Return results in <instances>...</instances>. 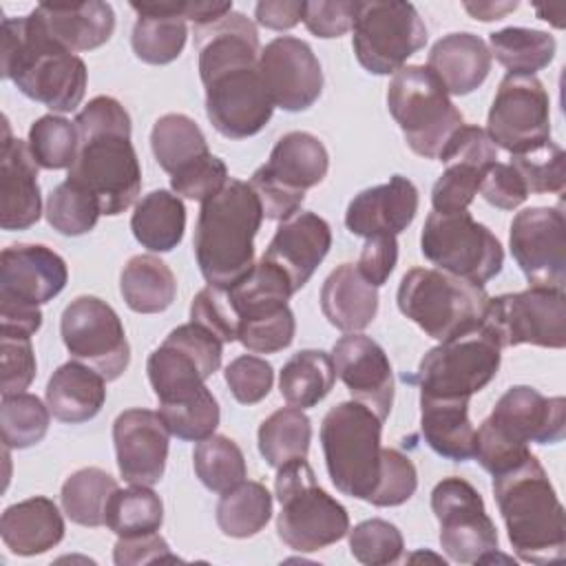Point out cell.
<instances>
[{
  "label": "cell",
  "instance_id": "9c48e42d",
  "mask_svg": "<svg viewBox=\"0 0 566 566\" xmlns=\"http://www.w3.org/2000/svg\"><path fill=\"white\" fill-rule=\"evenodd\" d=\"M382 420L363 402L345 400L321 422V444L332 484L349 497L369 500L380 475Z\"/></svg>",
  "mask_w": 566,
  "mask_h": 566
},
{
  "label": "cell",
  "instance_id": "8992f818",
  "mask_svg": "<svg viewBox=\"0 0 566 566\" xmlns=\"http://www.w3.org/2000/svg\"><path fill=\"white\" fill-rule=\"evenodd\" d=\"M566 436V400L546 398L528 385L506 389L489 418L475 429V453L491 475L506 471L531 453L528 442L555 444Z\"/></svg>",
  "mask_w": 566,
  "mask_h": 566
},
{
  "label": "cell",
  "instance_id": "f5cc1de1",
  "mask_svg": "<svg viewBox=\"0 0 566 566\" xmlns=\"http://www.w3.org/2000/svg\"><path fill=\"white\" fill-rule=\"evenodd\" d=\"M347 537L349 553L354 555V559L367 566L396 564L405 551V539L398 526L380 517H371L356 524L354 528L347 531Z\"/></svg>",
  "mask_w": 566,
  "mask_h": 566
},
{
  "label": "cell",
  "instance_id": "7bdbcfd3",
  "mask_svg": "<svg viewBox=\"0 0 566 566\" xmlns=\"http://www.w3.org/2000/svg\"><path fill=\"white\" fill-rule=\"evenodd\" d=\"M270 517L272 495L261 482L243 480L221 493L217 502V524L228 537H252L265 528Z\"/></svg>",
  "mask_w": 566,
  "mask_h": 566
},
{
  "label": "cell",
  "instance_id": "94428289",
  "mask_svg": "<svg viewBox=\"0 0 566 566\" xmlns=\"http://www.w3.org/2000/svg\"><path fill=\"white\" fill-rule=\"evenodd\" d=\"M358 11H360V2H349V0L305 2L303 24L316 38H323V40L340 38L354 29Z\"/></svg>",
  "mask_w": 566,
  "mask_h": 566
},
{
  "label": "cell",
  "instance_id": "9f6ffc18",
  "mask_svg": "<svg viewBox=\"0 0 566 566\" xmlns=\"http://www.w3.org/2000/svg\"><path fill=\"white\" fill-rule=\"evenodd\" d=\"M0 365H2V396L22 394L33 382L38 371L31 336L0 329Z\"/></svg>",
  "mask_w": 566,
  "mask_h": 566
},
{
  "label": "cell",
  "instance_id": "f907efd6",
  "mask_svg": "<svg viewBox=\"0 0 566 566\" xmlns=\"http://www.w3.org/2000/svg\"><path fill=\"white\" fill-rule=\"evenodd\" d=\"M159 416L164 418L170 436H177L179 440L201 442L219 427L221 411L212 391L203 387L188 400L159 405Z\"/></svg>",
  "mask_w": 566,
  "mask_h": 566
},
{
  "label": "cell",
  "instance_id": "83f0119b",
  "mask_svg": "<svg viewBox=\"0 0 566 566\" xmlns=\"http://www.w3.org/2000/svg\"><path fill=\"white\" fill-rule=\"evenodd\" d=\"M332 248L329 223L310 210H298L290 219L281 221L268 250L265 259L285 270L294 292H298L323 263Z\"/></svg>",
  "mask_w": 566,
  "mask_h": 566
},
{
  "label": "cell",
  "instance_id": "d590c367",
  "mask_svg": "<svg viewBox=\"0 0 566 566\" xmlns=\"http://www.w3.org/2000/svg\"><path fill=\"white\" fill-rule=\"evenodd\" d=\"M133 237L150 252L175 250L186 230V206L170 190H153L144 195L130 217Z\"/></svg>",
  "mask_w": 566,
  "mask_h": 566
},
{
  "label": "cell",
  "instance_id": "680465c9",
  "mask_svg": "<svg viewBox=\"0 0 566 566\" xmlns=\"http://www.w3.org/2000/svg\"><path fill=\"white\" fill-rule=\"evenodd\" d=\"M190 321L212 332L223 345L237 340L239 316L230 303L228 290L206 285L190 303Z\"/></svg>",
  "mask_w": 566,
  "mask_h": 566
},
{
  "label": "cell",
  "instance_id": "681fc988",
  "mask_svg": "<svg viewBox=\"0 0 566 566\" xmlns=\"http://www.w3.org/2000/svg\"><path fill=\"white\" fill-rule=\"evenodd\" d=\"M44 214L49 226L60 234L80 237L95 228L102 210L88 190L71 179H64L51 190Z\"/></svg>",
  "mask_w": 566,
  "mask_h": 566
},
{
  "label": "cell",
  "instance_id": "91938a15",
  "mask_svg": "<svg viewBox=\"0 0 566 566\" xmlns=\"http://www.w3.org/2000/svg\"><path fill=\"white\" fill-rule=\"evenodd\" d=\"M228 166L217 155H206L199 161L190 164L181 172L170 177V188L175 195L203 203L214 197L228 184Z\"/></svg>",
  "mask_w": 566,
  "mask_h": 566
},
{
  "label": "cell",
  "instance_id": "6f0895ef",
  "mask_svg": "<svg viewBox=\"0 0 566 566\" xmlns=\"http://www.w3.org/2000/svg\"><path fill=\"white\" fill-rule=\"evenodd\" d=\"M223 378L241 405H256L270 394L274 385V369L261 356L241 354L228 363Z\"/></svg>",
  "mask_w": 566,
  "mask_h": 566
},
{
  "label": "cell",
  "instance_id": "f546056e",
  "mask_svg": "<svg viewBox=\"0 0 566 566\" xmlns=\"http://www.w3.org/2000/svg\"><path fill=\"white\" fill-rule=\"evenodd\" d=\"M486 42L469 31L440 38L427 57V69L440 80L449 95H469L484 84L491 71Z\"/></svg>",
  "mask_w": 566,
  "mask_h": 566
},
{
  "label": "cell",
  "instance_id": "816d5d0a",
  "mask_svg": "<svg viewBox=\"0 0 566 566\" xmlns=\"http://www.w3.org/2000/svg\"><path fill=\"white\" fill-rule=\"evenodd\" d=\"M566 155L562 146L555 142H544L542 146H535L526 153L511 155V166L520 172L528 195H551L562 192L566 184V170H564Z\"/></svg>",
  "mask_w": 566,
  "mask_h": 566
},
{
  "label": "cell",
  "instance_id": "9a60e30c",
  "mask_svg": "<svg viewBox=\"0 0 566 566\" xmlns=\"http://www.w3.org/2000/svg\"><path fill=\"white\" fill-rule=\"evenodd\" d=\"M223 343L197 323L175 327L164 343L150 352L146 371L159 400L179 402L199 394L206 380L221 367Z\"/></svg>",
  "mask_w": 566,
  "mask_h": 566
},
{
  "label": "cell",
  "instance_id": "52a82bcc",
  "mask_svg": "<svg viewBox=\"0 0 566 566\" xmlns=\"http://www.w3.org/2000/svg\"><path fill=\"white\" fill-rule=\"evenodd\" d=\"M489 298L484 285L438 268H411L396 294L398 310L438 343L480 329Z\"/></svg>",
  "mask_w": 566,
  "mask_h": 566
},
{
  "label": "cell",
  "instance_id": "44dd1931",
  "mask_svg": "<svg viewBox=\"0 0 566 566\" xmlns=\"http://www.w3.org/2000/svg\"><path fill=\"white\" fill-rule=\"evenodd\" d=\"M259 73L274 108L307 111L323 93V69L312 46L294 35L268 42L259 53Z\"/></svg>",
  "mask_w": 566,
  "mask_h": 566
},
{
  "label": "cell",
  "instance_id": "7dc6e473",
  "mask_svg": "<svg viewBox=\"0 0 566 566\" xmlns=\"http://www.w3.org/2000/svg\"><path fill=\"white\" fill-rule=\"evenodd\" d=\"M27 144L40 168L62 170L73 166L80 148V135L75 122L49 113L31 124Z\"/></svg>",
  "mask_w": 566,
  "mask_h": 566
},
{
  "label": "cell",
  "instance_id": "5bb4252c",
  "mask_svg": "<svg viewBox=\"0 0 566 566\" xmlns=\"http://www.w3.org/2000/svg\"><path fill=\"white\" fill-rule=\"evenodd\" d=\"M352 49L374 75H394L427 44V27L411 2H360Z\"/></svg>",
  "mask_w": 566,
  "mask_h": 566
},
{
  "label": "cell",
  "instance_id": "ffe728a7",
  "mask_svg": "<svg viewBox=\"0 0 566 566\" xmlns=\"http://www.w3.org/2000/svg\"><path fill=\"white\" fill-rule=\"evenodd\" d=\"M509 248L528 285L564 287L566 219L559 206H533L517 212L511 221Z\"/></svg>",
  "mask_w": 566,
  "mask_h": 566
},
{
  "label": "cell",
  "instance_id": "d6986e66",
  "mask_svg": "<svg viewBox=\"0 0 566 566\" xmlns=\"http://www.w3.org/2000/svg\"><path fill=\"white\" fill-rule=\"evenodd\" d=\"M491 142L520 155L551 139V99L535 75L506 73L489 108L486 128Z\"/></svg>",
  "mask_w": 566,
  "mask_h": 566
},
{
  "label": "cell",
  "instance_id": "7c38bea8",
  "mask_svg": "<svg viewBox=\"0 0 566 566\" xmlns=\"http://www.w3.org/2000/svg\"><path fill=\"white\" fill-rule=\"evenodd\" d=\"M420 252L438 270L484 285L504 265L500 239L469 210L431 212L420 232Z\"/></svg>",
  "mask_w": 566,
  "mask_h": 566
},
{
  "label": "cell",
  "instance_id": "6da1fadb",
  "mask_svg": "<svg viewBox=\"0 0 566 566\" xmlns=\"http://www.w3.org/2000/svg\"><path fill=\"white\" fill-rule=\"evenodd\" d=\"M199 77L206 88V115L228 139H245L265 128L274 104L259 73V31L250 18L230 11L221 20L195 27Z\"/></svg>",
  "mask_w": 566,
  "mask_h": 566
},
{
  "label": "cell",
  "instance_id": "4316f807",
  "mask_svg": "<svg viewBox=\"0 0 566 566\" xmlns=\"http://www.w3.org/2000/svg\"><path fill=\"white\" fill-rule=\"evenodd\" d=\"M418 188L402 175H394L387 184L358 192L345 212V226L356 237L400 234L411 226L418 212Z\"/></svg>",
  "mask_w": 566,
  "mask_h": 566
},
{
  "label": "cell",
  "instance_id": "5b68a950",
  "mask_svg": "<svg viewBox=\"0 0 566 566\" xmlns=\"http://www.w3.org/2000/svg\"><path fill=\"white\" fill-rule=\"evenodd\" d=\"M261 221L263 208L250 181L230 177L214 197L201 203L192 248L208 285L228 290L252 270Z\"/></svg>",
  "mask_w": 566,
  "mask_h": 566
},
{
  "label": "cell",
  "instance_id": "bcb514c9",
  "mask_svg": "<svg viewBox=\"0 0 566 566\" xmlns=\"http://www.w3.org/2000/svg\"><path fill=\"white\" fill-rule=\"evenodd\" d=\"M192 467L199 482L214 493H226L245 480L248 467L243 451L228 436H208L192 451Z\"/></svg>",
  "mask_w": 566,
  "mask_h": 566
},
{
  "label": "cell",
  "instance_id": "11a10c76",
  "mask_svg": "<svg viewBox=\"0 0 566 566\" xmlns=\"http://www.w3.org/2000/svg\"><path fill=\"white\" fill-rule=\"evenodd\" d=\"M416 489H418V471L411 458L400 453L398 449L382 447L380 475L367 502L374 506H400L416 493Z\"/></svg>",
  "mask_w": 566,
  "mask_h": 566
},
{
  "label": "cell",
  "instance_id": "1f68e13d",
  "mask_svg": "<svg viewBox=\"0 0 566 566\" xmlns=\"http://www.w3.org/2000/svg\"><path fill=\"white\" fill-rule=\"evenodd\" d=\"M321 312L345 334L363 332L376 318L378 287L367 283L354 263H340L321 287Z\"/></svg>",
  "mask_w": 566,
  "mask_h": 566
},
{
  "label": "cell",
  "instance_id": "be15d7a7",
  "mask_svg": "<svg viewBox=\"0 0 566 566\" xmlns=\"http://www.w3.org/2000/svg\"><path fill=\"white\" fill-rule=\"evenodd\" d=\"M398 263V241L391 234H376L365 239V245L358 256V272L367 283L380 287L391 276Z\"/></svg>",
  "mask_w": 566,
  "mask_h": 566
},
{
  "label": "cell",
  "instance_id": "b9f144b4",
  "mask_svg": "<svg viewBox=\"0 0 566 566\" xmlns=\"http://www.w3.org/2000/svg\"><path fill=\"white\" fill-rule=\"evenodd\" d=\"M259 453L272 467L279 469L292 460L307 458L312 442V422L298 407H283L270 413L256 433Z\"/></svg>",
  "mask_w": 566,
  "mask_h": 566
},
{
  "label": "cell",
  "instance_id": "ba28073f",
  "mask_svg": "<svg viewBox=\"0 0 566 566\" xmlns=\"http://www.w3.org/2000/svg\"><path fill=\"white\" fill-rule=\"evenodd\" d=\"M274 493L281 504L276 533L296 553H314L343 539L349 531L347 509L318 486L305 458L276 469Z\"/></svg>",
  "mask_w": 566,
  "mask_h": 566
},
{
  "label": "cell",
  "instance_id": "03108f58",
  "mask_svg": "<svg viewBox=\"0 0 566 566\" xmlns=\"http://www.w3.org/2000/svg\"><path fill=\"white\" fill-rule=\"evenodd\" d=\"M305 2L298 0H263L254 7V18L272 31H287L303 20Z\"/></svg>",
  "mask_w": 566,
  "mask_h": 566
},
{
  "label": "cell",
  "instance_id": "4dcf8cb0",
  "mask_svg": "<svg viewBox=\"0 0 566 566\" xmlns=\"http://www.w3.org/2000/svg\"><path fill=\"white\" fill-rule=\"evenodd\" d=\"M0 537L13 555H42L62 542L64 517L53 500L35 495L4 509Z\"/></svg>",
  "mask_w": 566,
  "mask_h": 566
},
{
  "label": "cell",
  "instance_id": "db71d44e",
  "mask_svg": "<svg viewBox=\"0 0 566 566\" xmlns=\"http://www.w3.org/2000/svg\"><path fill=\"white\" fill-rule=\"evenodd\" d=\"M296 321L290 305L239 321L237 340L254 354H274L292 345Z\"/></svg>",
  "mask_w": 566,
  "mask_h": 566
},
{
  "label": "cell",
  "instance_id": "836d02e7",
  "mask_svg": "<svg viewBox=\"0 0 566 566\" xmlns=\"http://www.w3.org/2000/svg\"><path fill=\"white\" fill-rule=\"evenodd\" d=\"M420 431L424 442L447 460L467 462L475 453L469 400L420 396Z\"/></svg>",
  "mask_w": 566,
  "mask_h": 566
},
{
  "label": "cell",
  "instance_id": "f1b7e54d",
  "mask_svg": "<svg viewBox=\"0 0 566 566\" xmlns=\"http://www.w3.org/2000/svg\"><path fill=\"white\" fill-rule=\"evenodd\" d=\"M33 13L42 22L44 31L73 53L106 44L115 31V11L108 2L99 0L77 4L42 2Z\"/></svg>",
  "mask_w": 566,
  "mask_h": 566
},
{
  "label": "cell",
  "instance_id": "6125c7cd",
  "mask_svg": "<svg viewBox=\"0 0 566 566\" xmlns=\"http://www.w3.org/2000/svg\"><path fill=\"white\" fill-rule=\"evenodd\" d=\"M480 195L484 197V201H489L491 206H495L500 210H515L517 206H522L526 201L528 190H526L520 172L511 164L495 161L482 179Z\"/></svg>",
  "mask_w": 566,
  "mask_h": 566
},
{
  "label": "cell",
  "instance_id": "8d00e7d4",
  "mask_svg": "<svg viewBox=\"0 0 566 566\" xmlns=\"http://www.w3.org/2000/svg\"><path fill=\"white\" fill-rule=\"evenodd\" d=\"M119 292L126 305L137 314H159L177 296L172 270L155 254L130 256L119 274Z\"/></svg>",
  "mask_w": 566,
  "mask_h": 566
},
{
  "label": "cell",
  "instance_id": "e7e4bbea",
  "mask_svg": "<svg viewBox=\"0 0 566 566\" xmlns=\"http://www.w3.org/2000/svg\"><path fill=\"white\" fill-rule=\"evenodd\" d=\"M177 562L179 557L170 553L168 542L159 533L119 537L113 548V562L117 566H133V564H150V562Z\"/></svg>",
  "mask_w": 566,
  "mask_h": 566
},
{
  "label": "cell",
  "instance_id": "cb8c5ba5",
  "mask_svg": "<svg viewBox=\"0 0 566 566\" xmlns=\"http://www.w3.org/2000/svg\"><path fill=\"white\" fill-rule=\"evenodd\" d=\"M170 431L150 409H126L113 422V444L119 475L128 484L153 486L164 478Z\"/></svg>",
  "mask_w": 566,
  "mask_h": 566
},
{
  "label": "cell",
  "instance_id": "ee69618b",
  "mask_svg": "<svg viewBox=\"0 0 566 566\" xmlns=\"http://www.w3.org/2000/svg\"><path fill=\"white\" fill-rule=\"evenodd\" d=\"M113 475L97 467H86L71 473L60 491L64 515L88 528H97L106 522V506L111 495L117 491Z\"/></svg>",
  "mask_w": 566,
  "mask_h": 566
},
{
  "label": "cell",
  "instance_id": "003e7915",
  "mask_svg": "<svg viewBox=\"0 0 566 566\" xmlns=\"http://www.w3.org/2000/svg\"><path fill=\"white\" fill-rule=\"evenodd\" d=\"M464 9L475 18V20H482V22H491V20H500L504 18L509 11H515L517 9V2H464Z\"/></svg>",
  "mask_w": 566,
  "mask_h": 566
},
{
  "label": "cell",
  "instance_id": "7402d4cb",
  "mask_svg": "<svg viewBox=\"0 0 566 566\" xmlns=\"http://www.w3.org/2000/svg\"><path fill=\"white\" fill-rule=\"evenodd\" d=\"M438 161L444 170L431 188V206L436 212H462L480 192L486 170L497 161V146L484 128L462 124Z\"/></svg>",
  "mask_w": 566,
  "mask_h": 566
},
{
  "label": "cell",
  "instance_id": "c3c4849f",
  "mask_svg": "<svg viewBox=\"0 0 566 566\" xmlns=\"http://www.w3.org/2000/svg\"><path fill=\"white\" fill-rule=\"evenodd\" d=\"M49 422V405H44L38 396L27 391L2 396L0 427L7 449H29L38 444L46 436Z\"/></svg>",
  "mask_w": 566,
  "mask_h": 566
},
{
  "label": "cell",
  "instance_id": "d6a6232c",
  "mask_svg": "<svg viewBox=\"0 0 566 566\" xmlns=\"http://www.w3.org/2000/svg\"><path fill=\"white\" fill-rule=\"evenodd\" d=\"M104 400L106 378L80 360L60 365L46 382V405L60 422H86L102 411Z\"/></svg>",
  "mask_w": 566,
  "mask_h": 566
},
{
  "label": "cell",
  "instance_id": "4fadbf2b",
  "mask_svg": "<svg viewBox=\"0 0 566 566\" xmlns=\"http://www.w3.org/2000/svg\"><path fill=\"white\" fill-rule=\"evenodd\" d=\"M480 329L500 349L537 345L562 349L566 345V294L564 287L528 285L489 298Z\"/></svg>",
  "mask_w": 566,
  "mask_h": 566
},
{
  "label": "cell",
  "instance_id": "30bf717a",
  "mask_svg": "<svg viewBox=\"0 0 566 566\" xmlns=\"http://www.w3.org/2000/svg\"><path fill=\"white\" fill-rule=\"evenodd\" d=\"M387 106L407 146L424 159H438L449 139L464 124L447 88L420 64L402 66L391 75Z\"/></svg>",
  "mask_w": 566,
  "mask_h": 566
},
{
  "label": "cell",
  "instance_id": "d4e9b609",
  "mask_svg": "<svg viewBox=\"0 0 566 566\" xmlns=\"http://www.w3.org/2000/svg\"><path fill=\"white\" fill-rule=\"evenodd\" d=\"M332 360L352 400L385 420L394 405V369L385 349L374 338L352 332L334 343Z\"/></svg>",
  "mask_w": 566,
  "mask_h": 566
},
{
  "label": "cell",
  "instance_id": "ab89813d",
  "mask_svg": "<svg viewBox=\"0 0 566 566\" xmlns=\"http://www.w3.org/2000/svg\"><path fill=\"white\" fill-rule=\"evenodd\" d=\"M292 294L294 287L285 270L265 256H261V261L254 263L239 283L228 287V296L239 321L279 310L287 305Z\"/></svg>",
  "mask_w": 566,
  "mask_h": 566
},
{
  "label": "cell",
  "instance_id": "7a4b0ae2",
  "mask_svg": "<svg viewBox=\"0 0 566 566\" xmlns=\"http://www.w3.org/2000/svg\"><path fill=\"white\" fill-rule=\"evenodd\" d=\"M80 148L66 179L88 190L102 214L128 210L142 192V166L130 142V115L111 95L93 97L77 115Z\"/></svg>",
  "mask_w": 566,
  "mask_h": 566
},
{
  "label": "cell",
  "instance_id": "484cf974",
  "mask_svg": "<svg viewBox=\"0 0 566 566\" xmlns=\"http://www.w3.org/2000/svg\"><path fill=\"white\" fill-rule=\"evenodd\" d=\"M38 164L29 144L11 137L4 117V137L0 148V226L2 230H27L42 214L38 186Z\"/></svg>",
  "mask_w": 566,
  "mask_h": 566
},
{
  "label": "cell",
  "instance_id": "ac0fdd59",
  "mask_svg": "<svg viewBox=\"0 0 566 566\" xmlns=\"http://www.w3.org/2000/svg\"><path fill=\"white\" fill-rule=\"evenodd\" d=\"M60 334L73 360L102 374L119 378L130 363V345L117 312L97 296L73 298L60 318Z\"/></svg>",
  "mask_w": 566,
  "mask_h": 566
},
{
  "label": "cell",
  "instance_id": "e0dca14e",
  "mask_svg": "<svg viewBox=\"0 0 566 566\" xmlns=\"http://www.w3.org/2000/svg\"><path fill=\"white\" fill-rule=\"evenodd\" d=\"M440 546L458 564H486L497 555L500 539L478 489L464 478H442L431 491Z\"/></svg>",
  "mask_w": 566,
  "mask_h": 566
},
{
  "label": "cell",
  "instance_id": "277c9868",
  "mask_svg": "<svg viewBox=\"0 0 566 566\" xmlns=\"http://www.w3.org/2000/svg\"><path fill=\"white\" fill-rule=\"evenodd\" d=\"M493 493L515 555L553 564L566 553L564 506L535 453L493 475Z\"/></svg>",
  "mask_w": 566,
  "mask_h": 566
},
{
  "label": "cell",
  "instance_id": "8fae6325",
  "mask_svg": "<svg viewBox=\"0 0 566 566\" xmlns=\"http://www.w3.org/2000/svg\"><path fill=\"white\" fill-rule=\"evenodd\" d=\"M329 168V155L325 144L305 130H292L283 135L270 159L254 170L250 186L256 192L263 217L272 221H285L303 206L305 190L318 186Z\"/></svg>",
  "mask_w": 566,
  "mask_h": 566
},
{
  "label": "cell",
  "instance_id": "2e32d148",
  "mask_svg": "<svg viewBox=\"0 0 566 566\" xmlns=\"http://www.w3.org/2000/svg\"><path fill=\"white\" fill-rule=\"evenodd\" d=\"M500 360L502 349L497 343L475 329L429 349L418 365L413 382H418L420 396L471 400L495 378Z\"/></svg>",
  "mask_w": 566,
  "mask_h": 566
},
{
  "label": "cell",
  "instance_id": "f6af8a7d",
  "mask_svg": "<svg viewBox=\"0 0 566 566\" xmlns=\"http://www.w3.org/2000/svg\"><path fill=\"white\" fill-rule=\"evenodd\" d=\"M104 524L117 537L157 533L164 524V502L150 486L130 484L128 489H117L108 500Z\"/></svg>",
  "mask_w": 566,
  "mask_h": 566
},
{
  "label": "cell",
  "instance_id": "60d3db41",
  "mask_svg": "<svg viewBox=\"0 0 566 566\" xmlns=\"http://www.w3.org/2000/svg\"><path fill=\"white\" fill-rule=\"evenodd\" d=\"M551 33L526 27H506L489 35V51L511 75H535L555 57Z\"/></svg>",
  "mask_w": 566,
  "mask_h": 566
},
{
  "label": "cell",
  "instance_id": "f35d334b",
  "mask_svg": "<svg viewBox=\"0 0 566 566\" xmlns=\"http://www.w3.org/2000/svg\"><path fill=\"white\" fill-rule=\"evenodd\" d=\"M150 148L161 170L170 177L210 155L203 130L184 113H166L153 124Z\"/></svg>",
  "mask_w": 566,
  "mask_h": 566
},
{
  "label": "cell",
  "instance_id": "e575fe53",
  "mask_svg": "<svg viewBox=\"0 0 566 566\" xmlns=\"http://www.w3.org/2000/svg\"><path fill=\"white\" fill-rule=\"evenodd\" d=\"M130 9L137 13L130 35L135 55L157 66L177 60L188 40V24L172 2H130Z\"/></svg>",
  "mask_w": 566,
  "mask_h": 566
},
{
  "label": "cell",
  "instance_id": "603a6c76",
  "mask_svg": "<svg viewBox=\"0 0 566 566\" xmlns=\"http://www.w3.org/2000/svg\"><path fill=\"white\" fill-rule=\"evenodd\" d=\"M69 281L66 261L46 245L15 243L0 254V305L40 307Z\"/></svg>",
  "mask_w": 566,
  "mask_h": 566
},
{
  "label": "cell",
  "instance_id": "74e56055",
  "mask_svg": "<svg viewBox=\"0 0 566 566\" xmlns=\"http://www.w3.org/2000/svg\"><path fill=\"white\" fill-rule=\"evenodd\" d=\"M336 369L332 354L323 349L296 352L279 374V391L283 400L298 409L316 407L334 387Z\"/></svg>",
  "mask_w": 566,
  "mask_h": 566
},
{
  "label": "cell",
  "instance_id": "3957f363",
  "mask_svg": "<svg viewBox=\"0 0 566 566\" xmlns=\"http://www.w3.org/2000/svg\"><path fill=\"white\" fill-rule=\"evenodd\" d=\"M0 71L22 95L53 113L75 111L86 93L84 60L57 44L33 11L2 20Z\"/></svg>",
  "mask_w": 566,
  "mask_h": 566
}]
</instances>
